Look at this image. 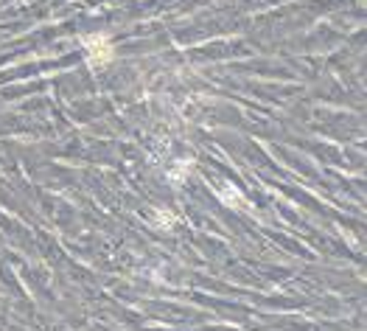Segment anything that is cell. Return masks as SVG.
Listing matches in <instances>:
<instances>
[{
    "instance_id": "cell-1",
    "label": "cell",
    "mask_w": 367,
    "mask_h": 331,
    "mask_svg": "<svg viewBox=\"0 0 367 331\" xmlns=\"http://www.w3.org/2000/svg\"><path fill=\"white\" fill-rule=\"evenodd\" d=\"M81 45H84V51H87V62L93 65V68L107 65L110 59H112V45H110V40H107V37H101V34L81 37Z\"/></svg>"
}]
</instances>
